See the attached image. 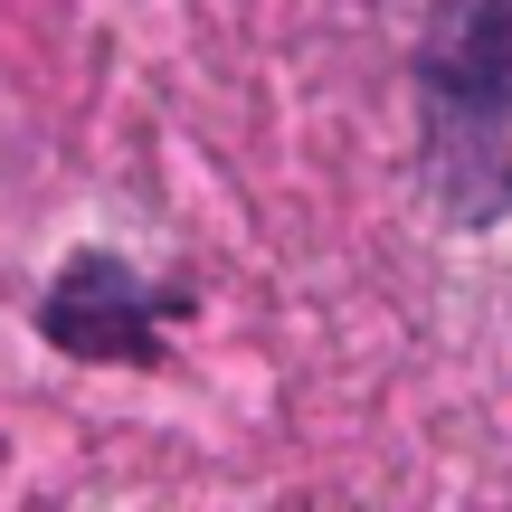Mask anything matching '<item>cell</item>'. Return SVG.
Here are the masks:
<instances>
[{
	"label": "cell",
	"mask_w": 512,
	"mask_h": 512,
	"mask_svg": "<svg viewBox=\"0 0 512 512\" xmlns=\"http://www.w3.org/2000/svg\"><path fill=\"white\" fill-rule=\"evenodd\" d=\"M427 105L446 143L475 152L512 133V0H446L427 29Z\"/></svg>",
	"instance_id": "6da1fadb"
}]
</instances>
